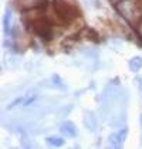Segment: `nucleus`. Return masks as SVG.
<instances>
[{"mask_svg":"<svg viewBox=\"0 0 142 149\" xmlns=\"http://www.w3.org/2000/svg\"><path fill=\"white\" fill-rule=\"evenodd\" d=\"M54 9L60 17L63 19H71L74 17V10L68 3H65L64 0H54Z\"/></svg>","mask_w":142,"mask_h":149,"instance_id":"1","label":"nucleus"},{"mask_svg":"<svg viewBox=\"0 0 142 149\" xmlns=\"http://www.w3.org/2000/svg\"><path fill=\"white\" fill-rule=\"evenodd\" d=\"M127 135H128V128H121L119 131L114 132L109 135V146L112 148H121L127 139Z\"/></svg>","mask_w":142,"mask_h":149,"instance_id":"2","label":"nucleus"},{"mask_svg":"<svg viewBox=\"0 0 142 149\" xmlns=\"http://www.w3.org/2000/svg\"><path fill=\"white\" fill-rule=\"evenodd\" d=\"M33 30L37 36L46 38V40H50L51 38V27L47 22H43V20H38L33 24Z\"/></svg>","mask_w":142,"mask_h":149,"instance_id":"3","label":"nucleus"},{"mask_svg":"<svg viewBox=\"0 0 142 149\" xmlns=\"http://www.w3.org/2000/svg\"><path fill=\"white\" fill-rule=\"evenodd\" d=\"M60 132H61L65 138H75L77 136V134H78L77 126L74 125L71 121H65V122H63L61 126H60Z\"/></svg>","mask_w":142,"mask_h":149,"instance_id":"4","label":"nucleus"},{"mask_svg":"<svg viewBox=\"0 0 142 149\" xmlns=\"http://www.w3.org/2000/svg\"><path fill=\"white\" fill-rule=\"evenodd\" d=\"M84 125L87 126L91 132H94L98 126V119L93 111H85L84 112Z\"/></svg>","mask_w":142,"mask_h":149,"instance_id":"5","label":"nucleus"},{"mask_svg":"<svg viewBox=\"0 0 142 149\" xmlns=\"http://www.w3.org/2000/svg\"><path fill=\"white\" fill-rule=\"evenodd\" d=\"M19 9H30V7H38L46 3V0H16Z\"/></svg>","mask_w":142,"mask_h":149,"instance_id":"6","label":"nucleus"},{"mask_svg":"<svg viewBox=\"0 0 142 149\" xmlns=\"http://www.w3.org/2000/svg\"><path fill=\"white\" fill-rule=\"evenodd\" d=\"M3 30L6 34H12V10L6 9L3 16Z\"/></svg>","mask_w":142,"mask_h":149,"instance_id":"7","label":"nucleus"},{"mask_svg":"<svg viewBox=\"0 0 142 149\" xmlns=\"http://www.w3.org/2000/svg\"><path fill=\"white\" fill-rule=\"evenodd\" d=\"M128 65H129V70H131V71H134V72H138V71L142 68V57H139V56H135V57H132L129 61H128Z\"/></svg>","mask_w":142,"mask_h":149,"instance_id":"8","label":"nucleus"},{"mask_svg":"<svg viewBox=\"0 0 142 149\" xmlns=\"http://www.w3.org/2000/svg\"><path fill=\"white\" fill-rule=\"evenodd\" d=\"M46 142L50 146H63L64 145V139L60 136H47L46 138Z\"/></svg>","mask_w":142,"mask_h":149,"instance_id":"9","label":"nucleus"},{"mask_svg":"<svg viewBox=\"0 0 142 149\" xmlns=\"http://www.w3.org/2000/svg\"><path fill=\"white\" fill-rule=\"evenodd\" d=\"M51 80H54V81H56V84H54V85H56L57 88H61V90H65V85H64V82H63V81L60 80V77H58V75H53V78H51Z\"/></svg>","mask_w":142,"mask_h":149,"instance_id":"10","label":"nucleus"},{"mask_svg":"<svg viewBox=\"0 0 142 149\" xmlns=\"http://www.w3.org/2000/svg\"><path fill=\"white\" fill-rule=\"evenodd\" d=\"M136 82H138V87H139V90H141V94H142V81H141V78H136Z\"/></svg>","mask_w":142,"mask_h":149,"instance_id":"11","label":"nucleus"},{"mask_svg":"<svg viewBox=\"0 0 142 149\" xmlns=\"http://www.w3.org/2000/svg\"><path fill=\"white\" fill-rule=\"evenodd\" d=\"M141 124H142V115H141Z\"/></svg>","mask_w":142,"mask_h":149,"instance_id":"12","label":"nucleus"},{"mask_svg":"<svg viewBox=\"0 0 142 149\" xmlns=\"http://www.w3.org/2000/svg\"><path fill=\"white\" fill-rule=\"evenodd\" d=\"M141 30H142V27H141Z\"/></svg>","mask_w":142,"mask_h":149,"instance_id":"13","label":"nucleus"}]
</instances>
